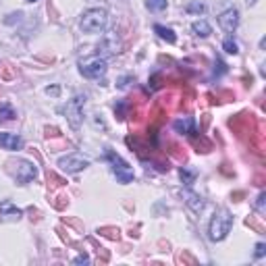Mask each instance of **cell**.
<instances>
[{
    "label": "cell",
    "instance_id": "cell-13",
    "mask_svg": "<svg viewBox=\"0 0 266 266\" xmlns=\"http://www.w3.org/2000/svg\"><path fill=\"white\" fill-rule=\"evenodd\" d=\"M185 204L189 206V210H191L193 214H200L202 210H204V200H202V195L193 193V191H187V193H185Z\"/></svg>",
    "mask_w": 266,
    "mask_h": 266
},
{
    "label": "cell",
    "instance_id": "cell-21",
    "mask_svg": "<svg viewBox=\"0 0 266 266\" xmlns=\"http://www.w3.org/2000/svg\"><path fill=\"white\" fill-rule=\"evenodd\" d=\"M98 233L100 235H104V237H108V239H119V229H115V227H102V229H98Z\"/></svg>",
    "mask_w": 266,
    "mask_h": 266
},
{
    "label": "cell",
    "instance_id": "cell-22",
    "mask_svg": "<svg viewBox=\"0 0 266 266\" xmlns=\"http://www.w3.org/2000/svg\"><path fill=\"white\" fill-rule=\"evenodd\" d=\"M264 254H266V245H264V243H258V245H256V251H254V256H256V258H262Z\"/></svg>",
    "mask_w": 266,
    "mask_h": 266
},
{
    "label": "cell",
    "instance_id": "cell-3",
    "mask_svg": "<svg viewBox=\"0 0 266 266\" xmlns=\"http://www.w3.org/2000/svg\"><path fill=\"white\" fill-rule=\"evenodd\" d=\"M79 71H81L83 77H88V79H100L108 71L106 59L100 57V54H92V57L81 59L79 61Z\"/></svg>",
    "mask_w": 266,
    "mask_h": 266
},
{
    "label": "cell",
    "instance_id": "cell-2",
    "mask_svg": "<svg viewBox=\"0 0 266 266\" xmlns=\"http://www.w3.org/2000/svg\"><path fill=\"white\" fill-rule=\"evenodd\" d=\"M108 25V13L104 9H90L81 15L79 27L86 34H100Z\"/></svg>",
    "mask_w": 266,
    "mask_h": 266
},
{
    "label": "cell",
    "instance_id": "cell-11",
    "mask_svg": "<svg viewBox=\"0 0 266 266\" xmlns=\"http://www.w3.org/2000/svg\"><path fill=\"white\" fill-rule=\"evenodd\" d=\"M0 146H3L5 150H21L23 139L15 133H0Z\"/></svg>",
    "mask_w": 266,
    "mask_h": 266
},
{
    "label": "cell",
    "instance_id": "cell-16",
    "mask_svg": "<svg viewBox=\"0 0 266 266\" xmlns=\"http://www.w3.org/2000/svg\"><path fill=\"white\" fill-rule=\"evenodd\" d=\"M17 113L9 102H3L0 104V123H9V121H15Z\"/></svg>",
    "mask_w": 266,
    "mask_h": 266
},
{
    "label": "cell",
    "instance_id": "cell-24",
    "mask_svg": "<svg viewBox=\"0 0 266 266\" xmlns=\"http://www.w3.org/2000/svg\"><path fill=\"white\" fill-rule=\"evenodd\" d=\"M59 92H61V88H59V86H52V88H46V94H48V96H59Z\"/></svg>",
    "mask_w": 266,
    "mask_h": 266
},
{
    "label": "cell",
    "instance_id": "cell-12",
    "mask_svg": "<svg viewBox=\"0 0 266 266\" xmlns=\"http://www.w3.org/2000/svg\"><path fill=\"white\" fill-rule=\"evenodd\" d=\"M195 129V119L193 117H183V119H177L175 121V131L181 135H189Z\"/></svg>",
    "mask_w": 266,
    "mask_h": 266
},
{
    "label": "cell",
    "instance_id": "cell-27",
    "mask_svg": "<svg viewBox=\"0 0 266 266\" xmlns=\"http://www.w3.org/2000/svg\"><path fill=\"white\" fill-rule=\"evenodd\" d=\"M27 3H36V0H27Z\"/></svg>",
    "mask_w": 266,
    "mask_h": 266
},
{
    "label": "cell",
    "instance_id": "cell-1",
    "mask_svg": "<svg viewBox=\"0 0 266 266\" xmlns=\"http://www.w3.org/2000/svg\"><path fill=\"white\" fill-rule=\"evenodd\" d=\"M231 227H233V216H231V212H229L227 208H218L216 212H214V216H212V220H210L208 237L212 241H222L229 235Z\"/></svg>",
    "mask_w": 266,
    "mask_h": 266
},
{
    "label": "cell",
    "instance_id": "cell-6",
    "mask_svg": "<svg viewBox=\"0 0 266 266\" xmlns=\"http://www.w3.org/2000/svg\"><path fill=\"white\" fill-rule=\"evenodd\" d=\"M59 166L65 171V173H79L83 169H88L90 166V160L83 158L81 154H69V156H63L59 160Z\"/></svg>",
    "mask_w": 266,
    "mask_h": 266
},
{
    "label": "cell",
    "instance_id": "cell-5",
    "mask_svg": "<svg viewBox=\"0 0 266 266\" xmlns=\"http://www.w3.org/2000/svg\"><path fill=\"white\" fill-rule=\"evenodd\" d=\"M106 158L110 160V164H113V173L117 175V179L121 181V183H131L133 181V166L129 162H125L119 154L115 152H106Z\"/></svg>",
    "mask_w": 266,
    "mask_h": 266
},
{
    "label": "cell",
    "instance_id": "cell-23",
    "mask_svg": "<svg viewBox=\"0 0 266 266\" xmlns=\"http://www.w3.org/2000/svg\"><path fill=\"white\" fill-rule=\"evenodd\" d=\"M73 262H75V264H88V262H90V256H88V254H79Z\"/></svg>",
    "mask_w": 266,
    "mask_h": 266
},
{
    "label": "cell",
    "instance_id": "cell-20",
    "mask_svg": "<svg viewBox=\"0 0 266 266\" xmlns=\"http://www.w3.org/2000/svg\"><path fill=\"white\" fill-rule=\"evenodd\" d=\"M187 13H189V15H202V13L206 11V7L200 3V0H193V3H189L187 5V9H185Z\"/></svg>",
    "mask_w": 266,
    "mask_h": 266
},
{
    "label": "cell",
    "instance_id": "cell-25",
    "mask_svg": "<svg viewBox=\"0 0 266 266\" xmlns=\"http://www.w3.org/2000/svg\"><path fill=\"white\" fill-rule=\"evenodd\" d=\"M264 198H266V193L262 191V193L258 195V204H256V206H258V210H264Z\"/></svg>",
    "mask_w": 266,
    "mask_h": 266
},
{
    "label": "cell",
    "instance_id": "cell-7",
    "mask_svg": "<svg viewBox=\"0 0 266 266\" xmlns=\"http://www.w3.org/2000/svg\"><path fill=\"white\" fill-rule=\"evenodd\" d=\"M117 52H121V40H119L117 32L104 34L100 44H98V54H100V57H113Z\"/></svg>",
    "mask_w": 266,
    "mask_h": 266
},
{
    "label": "cell",
    "instance_id": "cell-15",
    "mask_svg": "<svg viewBox=\"0 0 266 266\" xmlns=\"http://www.w3.org/2000/svg\"><path fill=\"white\" fill-rule=\"evenodd\" d=\"M154 32L158 34V38H160V40L169 42V44H175V42H177L175 32H173V30H169V27H164V25H154Z\"/></svg>",
    "mask_w": 266,
    "mask_h": 266
},
{
    "label": "cell",
    "instance_id": "cell-14",
    "mask_svg": "<svg viewBox=\"0 0 266 266\" xmlns=\"http://www.w3.org/2000/svg\"><path fill=\"white\" fill-rule=\"evenodd\" d=\"M191 32H193L195 36H200V38H208L210 34H212V27L208 25V21L200 19V21H193V25H191Z\"/></svg>",
    "mask_w": 266,
    "mask_h": 266
},
{
    "label": "cell",
    "instance_id": "cell-10",
    "mask_svg": "<svg viewBox=\"0 0 266 266\" xmlns=\"http://www.w3.org/2000/svg\"><path fill=\"white\" fill-rule=\"evenodd\" d=\"M21 210L13 204L11 200H5L0 202V216H3V220H19L21 218Z\"/></svg>",
    "mask_w": 266,
    "mask_h": 266
},
{
    "label": "cell",
    "instance_id": "cell-4",
    "mask_svg": "<svg viewBox=\"0 0 266 266\" xmlns=\"http://www.w3.org/2000/svg\"><path fill=\"white\" fill-rule=\"evenodd\" d=\"M83 104H86V96H75L73 100H69L67 106H65V115H67V121L71 125L73 129H79L81 123H83Z\"/></svg>",
    "mask_w": 266,
    "mask_h": 266
},
{
    "label": "cell",
    "instance_id": "cell-8",
    "mask_svg": "<svg viewBox=\"0 0 266 266\" xmlns=\"http://www.w3.org/2000/svg\"><path fill=\"white\" fill-rule=\"evenodd\" d=\"M38 177V169L36 164L30 162V160H17L15 162V179L19 183H30Z\"/></svg>",
    "mask_w": 266,
    "mask_h": 266
},
{
    "label": "cell",
    "instance_id": "cell-9",
    "mask_svg": "<svg viewBox=\"0 0 266 266\" xmlns=\"http://www.w3.org/2000/svg\"><path fill=\"white\" fill-rule=\"evenodd\" d=\"M218 25L222 27V32L233 34L237 30V25H239V13H237V9L222 11L220 15H218Z\"/></svg>",
    "mask_w": 266,
    "mask_h": 266
},
{
    "label": "cell",
    "instance_id": "cell-19",
    "mask_svg": "<svg viewBox=\"0 0 266 266\" xmlns=\"http://www.w3.org/2000/svg\"><path fill=\"white\" fill-rule=\"evenodd\" d=\"M146 7L154 13H162L166 7H169V3H166V0H146Z\"/></svg>",
    "mask_w": 266,
    "mask_h": 266
},
{
    "label": "cell",
    "instance_id": "cell-26",
    "mask_svg": "<svg viewBox=\"0 0 266 266\" xmlns=\"http://www.w3.org/2000/svg\"><path fill=\"white\" fill-rule=\"evenodd\" d=\"M245 3H247V5H249V7H254V5H256V3H258V0H245Z\"/></svg>",
    "mask_w": 266,
    "mask_h": 266
},
{
    "label": "cell",
    "instance_id": "cell-17",
    "mask_svg": "<svg viewBox=\"0 0 266 266\" xmlns=\"http://www.w3.org/2000/svg\"><path fill=\"white\" fill-rule=\"evenodd\" d=\"M195 177H198V171H195V169H191V166H181V181H183L187 187L193 185Z\"/></svg>",
    "mask_w": 266,
    "mask_h": 266
},
{
    "label": "cell",
    "instance_id": "cell-18",
    "mask_svg": "<svg viewBox=\"0 0 266 266\" xmlns=\"http://www.w3.org/2000/svg\"><path fill=\"white\" fill-rule=\"evenodd\" d=\"M222 50H225L227 54H237V52H239V46H237V42L233 40V36L225 38V42H222Z\"/></svg>",
    "mask_w": 266,
    "mask_h": 266
}]
</instances>
